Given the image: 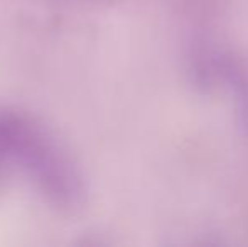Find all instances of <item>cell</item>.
Returning a JSON list of instances; mask_svg holds the SVG:
<instances>
[{
  "label": "cell",
  "mask_w": 248,
  "mask_h": 247,
  "mask_svg": "<svg viewBox=\"0 0 248 247\" xmlns=\"http://www.w3.org/2000/svg\"><path fill=\"white\" fill-rule=\"evenodd\" d=\"M0 158L22 168L59 207H73L83 195L81 178L64 149L27 115L0 112Z\"/></svg>",
  "instance_id": "obj_1"
}]
</instances>
